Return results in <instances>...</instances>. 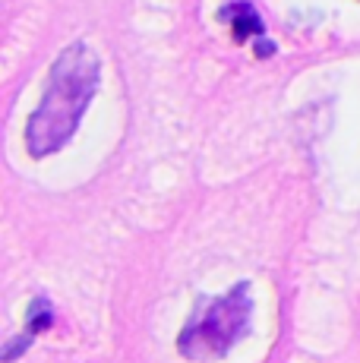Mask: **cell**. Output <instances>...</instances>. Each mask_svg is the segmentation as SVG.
<instances>
[{"label":"cell","instance_id":"1","mask_svg":"<svg viewBox=\"0 0 360 363\" xmlns=\"http://www.w3.org/2000/svg\"><path fill=\"white\" fill-rule=\"evenodd\" d=\"M101 86V60L89 45L64 48L47 73V86L26 127V149L32 158L60 152L73 139L86 108Z\"/></svg>","mask_w":360,"mask_h":363},{"label":"cell","instance_id":"3","mask_svg":"<svg viewBox=\"0 0 360 363\" xmlns=\"http://www.w3.org/2000/svg\"><path fill=\"white\" fill-rule=\"evenodd\" d=\"M218 19L231 29V38L234 41H250V38H259L262 32H266V26H262L259 13L253 10V4H247V0H234V4L221 6L218 10Z\"/></svg>","mask_w":360,"mask_h":363},{"label":"cell","instance_id":"5","mask_svg":"<svg viewBox=\"0 0 360 363\" xmlns=\"http://www.w3.org/2000/svg\"><path fill=\"white\" fill-rule=\"evenodd\" d=\"M272 51H275L272 41H259V45H256V54H259V57H269Z\"/></svg>","mask_w":360,"mask_h":363},{"label":"cell","instance_id":"4","mask_svg":"<svg viewBox=\"0 0 360 363\" xmlns=\"http://www.w3.org/2000/svg\"><path fill=\"white\" fill-rule=\"evenodd\" d=\"M54 323V310L45 297H35L29 306V316H26V325H29V338H35L38 332H45L47 325Z\"/></svg>","mask_w":360,"mask_h":363},{"label":"cell","instance_id":"2","mask_svg":"<svg viewBox=\"0 0 360 363\" xmlns=\"http://www.w3.org/2000/svg\"><path fill=\"white\" fill-rule=\"evenodd\" d=\"M253 313L250 284L240 281L227 294L212 297L206 306H199L177 335V351L190 360H215L225 357L234 345L247 335Z\"/></svg>","mask_w":360,"mask_h":363}]
</instances>
